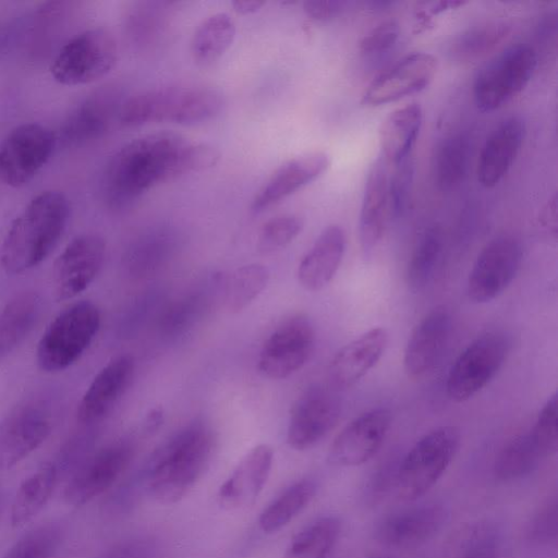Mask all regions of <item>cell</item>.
<instances>
[{"instance_id":"1","label":"cell","mask_w":558,"mask_h":558,"mask_svg":"<svg viewBox=\"0 0 558 558\" xmlns=\"http://www.w3.org/2000/svg\"><path fill=\"white\" fill-rule=\"evenodd\" d=\"M219 153L172 131L141 135L110 158L102 178L106 203L113 209L132 205L151 189L189 173L207 170Z\"/></svg>"},{"instance_id":"2","label":"cell","mask_w":558,"mask_h":558,"mask_svg":"<svg viewBox=\"0 0 558 558\" xmlns=\"http://www.w3.org/2000/svg\"><path fill=\"white\" fill-rule=\"evenodd\" d=\"M69 202L59 191H44L12 221L0 247L7 274L25 272L44 262L60 241L69 219Z\"/></svg>"},{"instance_id":"3","label":"cell","mask_w":558,"mask_h":558,"mask_svg":"<svg viewBox=\"0 0 558 558\" xmlns=\"http://www.w3.org/2000/svg\"><path fill=\"white\" fill-rule=\"evenodd\" d=\"M216 436L209 425L194 421L174 434L153 457L147 490L161 504H175L186 496L209 468Z\"/></svg>"},{"instance_id":"4","label":"cell","mask_w":558,"mask_h":558,"mask_svg":"<svg viewBox=\"0 0 558 558\" xmlns=\"http://www.w3.org/2000/svg\"><path fill=\"white\" fill-rule=\"evenodd\" d=\"M219 90L197 84H179L141 92L121 104L124 126L148 123L195 124L214 118L222 108Z\"/></svg>"},{"instance_id":"5","label":"cell","mask_w":558,"mask_h":558,"mask_svg":"<svg viewBox=\"0 0 558 558\" xmlns=\"http://www.w3.org/2000/svg\"><path fill=\"white\" fill-rule=\"evenodd\" d=\"M100 327L99 308L80 301L62 310L43 332L36 361L44 372H60L74 364L93 342Z\"/></svg>"},{"instance_id":"6","label":"cell","mask_w":558,"mask_h":558,"mask_svg":"<svg viewBox=\"0 0 558 558\" xmlns=\"http://www.w3.org/2000/svg\"><path fill=\"white\" fill-rule=\"evenodd\" d=\"M460 444L451 425L439 426L422 436L408 451L396 473V489L403 501L424 496L444 475Z\"/></svg>"},{"instance_id":"7","label":"cell","mask_w":558,"mask_h":558,"mask_svg":"<svg viewBox=\"0 0 558 558\" xmlns=\"http://www.w3.org/2000/svg\"><path fill=\"white\" fill-rule=\"evenodd\" d=\"M537 66V52L527 44L505 48L477 73L473 95L483 112L494 111L520 94Z\"/></svg>"},{"instance_id":"8","label":"cell","mask_w":558,"mask_h":558,"mask_svg":"<svg viewBox=\"0 0 558 558\" xmlns=\"http://www.w3.org/2000/svg\"><path fill=\"white\" fill-rule=\"evenodd\" d=\"M118 60L113 36L104 28L82 32L69 39L54 57L50 73L66 86L93 83L107 75Z\"/></svg>"},{"instance_id":"9","label":"cell","mask_w":558,"mask_h":558,"mask_svg":"<svg viewBox=\"0 0 558 558\" xmlns=\"http://www.w3.org/2000/svg\"><path fill=\"white\" fill-rule=\"evenodd\" d=\"M509 340L499 331L476 337L457 356L447 380L448 397L464 402L481 391L498 373L509 352Z\"/></svg>"},{"instance_id":"10","label":"cell","mask_w":558,"mask_h":558,"mask_svg":"<svg viewBox=\"0 0 558 558\" xmlns=\"http://www.w3.org/2000/svg\"><path fill=\"white\" fill-rule=\"evenodd\" d=\"M54 145L53 133L43 124L13 128L0 143V182L11 187L27 184L48 162Z\"/></svg>"},{"instance_id":"11","label":"cell","mask_w":558,"mask_h":558,"mask_svg":"<svg viewBox=\"0 0 558 558\" xmlns=\"http://www.w3.org/2000/svg\"><path fill=\"white\" fill-rule=\"evenodd\" d=\"M522 255V246L514 236L502 234L487 242L468 278L469 299L486 303L501 294L514 279Z\"/></svg>"},{"instance_id":"12","label":"cell","mask_w":558,"mask_h":558,"mask_svg":"<svg viewBox=\"0 0 558 558\" xmlns=\"http://www.w3.org/2000/svg\"><path fill=\"white\" fill-rule=\"evenodd\" d=\"M315 331L307 316L296 314L281 322L266 339L258 368L267 377L280 379L300 369L310 359Z\"/></svg>"},{"instance_id":"13","label":"cell","mask_w":558,"mask_h":558,"mask_svg":"<svg viewBox=\"0 0 558 558\" xmlns=\"http://www.w3.org/2000/svg\"><path fill=\"white\" fill-rule=\"evenodd\" d=\"M51 415L46 405L26 400L13 407L0 422V471L19 464L51 433Z\"/></svg>"},{"instance_id":"14","label":"cell","mask_w":558,"mask_h":558,"mask_svg":"<svg viewBox=\"0 0 558 558\" xmlns=\"http://www.w3.org/2000/svg\"><path fill=\"white\" fill-rule=\"evenodd\" d=\"M134 445L120 439L101 448L82 462L64 487L63 498L71 506H82L110 488L130 464Z\"/></svg>"},{"instance_id":"15","label":"cell","mask_w":558,"mask_h":558,"mask_svg":"<svg viewBox=\"0 0 558 558\" xmlns=\"http://www.w3.org/2000/svg\"><path fill=\"white\" fill-rule=\"evenodd\" d=\"M106 255V242L97 234L74 238L59 254L52 268V290L58 301L75 298L98 275Z\"/></svg>"},{"instance_id":"16","label":"cell","mask_w":558,"mask_h":558,"mask_svg":"<svg viewBox=\"0 0 558 558\" xmlns=\"http://www.w3.org/2000/svg\"><path fill=\"white\" fill-rule=\"evenodd\" d=\"M437 68L438 61L432 53H408L372 80L361 101L379 106L421 92L432 83Z\"/></svg>"},{"instance_id":"17","label":"cell","mask_w":558,"mask_h":558,"mask_svg":"<svg viewBox=\"0 0 558 558\" xmlns=\"http://www.w3.org/2000/svg\"><path fill=\"white\" fill-rule=\"evenodd\" d=\"M391 425L386 408L368 410L348 423L331 442L327 460L336 466H357L380 449Z\"/></svg>"},{"instance_id":"18","label":"cell","mask_w":558,"mask_h":558,"mask_svg":"<svg viewBox=\"0 0 558 558\" xmlns=\"http://www.w3.org/2000/svg\"><path fill=\"white\" fill-rule=\"evenodd\" d=\"M341 405L335 393L319 386L308 388L292 407L287 441L295 450L314 447L338 423Z\"/></svg>"},{"instance_id":"19","label":"cell","mask_w":558,"mask_h":558,"mask_svg":"<svg viewBox=\"0 0 558 558\" xmlns=\"http://www.w3.org/2000/svg\"><path fill=\"white\" fill-rule=\"evenodd\" d=\"M448 517V510L437 504L399 510L378 522L375 537L391 548L413 549L434 538L446 524Z\"/></svg>"},{"instance_id":"20","label":"cell","mask_w":558,"mask_h":558,"mask_svg":"<svg viewBox=\"0 0 558 558\" xmlns=\"http://www.w3.org/2000/svg\"><path fill=\"white\" fill-rule=\"evenodd\" d=\"M452 319L449 310L436 306L417 323L404 351L403 366L411 378L425 376L440 361L449 341Z\"/></svg>"},{"instance_id":"21","label":"cell","mask_w":558,"mask_h":558,"mask_svg":"<svg viewBox=\"0 0 558 558\" xmlns=\"http://www.w3.org/2000/svg\"><path fill=\"white\" fill-rule=\"evenodd\" d=\"M330 157L322 150L293 157L277 168L252 201L254 213H262L312 183L326 172Z\"/></svg>"},{"instance_id":"22","label":"cell","mask_w":558,"mask_h":558,"mask_svg":"<svg viewBox=\"0 0 558 558\" xmlns=\"http://www.w3.org/2000/svg\"><path fill=\"white\" fill-rule=\"evenodd\" d=\"M274 461V450L266 444L252 448L235 465L218 489V500L227 509L253 505L264 489Z\"/></svg>"},{"instance_id":"23","label":"cell","mask_w":558,"mask_h":558,"mask_svg":"<svg viewBox=\"0 0 558 558\" xmlns=\"http://www.w3.org/2000/svg\"><path fill=\"white\" fill-rule=\"evenodd\" d=\"M525 136V122L519 116L504 119L487 136L476 165L478 183L494 187L512 167Z\"/></svg>"},{"instance_id":"24","label":"cell","mask_w":558,"mask_h":558,"mask_svg":"<svg viewBox=\"0 0 558 558\" xmlns=\"http://www.w3.org/2000/svg\"><path fill=\"white\" fill-rule=\"evenodd\" d=\"M388 169L386 160L376 158L367 171L359 219V238L365 258L380 244L389 213Z\"/></svg>"},{"instance_id":"25","label":"cell","mask_w":558,"mask_h":558,"mask_svg":"<svg viewBox=\"0 0 558 558\" xmlns=\"http://www.w3.org/2000/svg\"><path fill=\"white\" fill-rule=\"evenodd\" d=\"M134 373L131 355L109 361L94 377L77 405L76 416L83 424L102 420L124 393Z\"/></svg>"},{"instance_id":"26","label":"cell","mask_w":558,"mask_h":558,"mask_svg":"<svg viewBox=\"0 0 558 558\" xmlns=\"http://www.w3.org/2000/svg\"><path fill=\"white\" fill-rule=\"evenodd\" d=\"M388 343L385 328L374 327L343 345L332 357L329 376L340 388L363 378L380 360Z\"/></svg>"},{"instance_id":"27","label":"cell","mask_w":558,"mask_h":558,"mask_svg":"<svg viewBox=\"0 0 558 558\" xmlns=\"http://www.w3.org/2000/svg\"><path fill=\"white\" fill-rule=\"evenodd\" d=\"M118 94L101 89L84 99L68 117L62 126L63 141L73 146L84 145L101 137L119 114Z\"/></svg>"},{"instance_id":"28","label":"cell","mask_w":558,"mask_h":558,"mask_svg":"<svg viewBox=\"0 0 558 558\" xmlns=\"http://www.w3.org/2000/svg\"><path fill=\"white\" fill-rule=\"evenodd\" d=\"M345 232L339 225L327 226L302 258L298 268L300 284L308 291L323 289L336 275L344 251Z\"/></svg>"},{"instance_id":"29","label":"cell","mask_w":558,"mask_h":558,"mask_svg":"<svg viewBox=\"0 0 558 558\" xmlns=\"http://www.w3.org/2000/svg\"><path fill=\"white\" fill-rule=\"evenodd\" d=\"M423 123V110L416 102L391 111L379 129L381 157L396 166L412 154Z\"/></svg>"},{"instance_id":"30","label":"cell","mask_w":558,"mask_h":558,"mask_svg":"<svg viewBox=\"0 0 558 558\" xmlns=\"http://www.w3.org/2000/svg\"><path fill=\"white\" fill-rule=\"evenodd\" d=\"M39 310V296L29 290L15 294L0 310V362L25 340L37 320Z\"/></svg>"},{"instance_id":"31","label":"cell","mask_w":558,"mask_h":558,"mask_svg":"<svg viewBox=\"0 0 558 558\" xmlns=\"http://www.w3.org/2000/svg\"><path fill=\"white\" fill-rule=\"evenodd\" d=\"M58 478L56 463L46 462L21 483L11 506L12 526L25 525L41 511L50 499Z\"/></svg>"},{"instance_id":"32","label":"cell","mask_w":558,"mask_h":558,"mask_svg":"<svg viewBox=\"0 0 558 558\" xmlns=\"http://www.w3.org/2000/svg\"><path fill=\"white\" fill-rule=\"evenodd\" d=\"M235 37V23L226 12L214 13L204 19L191 40L194 61L208 65L220 59Z\"/></svg>"},{"instance_id":"33","label":"cell","mask_w":558,"mask_h":558,"mask_svg":"<svg viewBox=\"0 0 558 558\" xmlns=\"http://www.w3.org/2000/svg\"><path fill=\"white\" fill-rule=\"evenodd\" d=\"M316 490L315 482L307 478L290 485L260 512V530L265 533L281 530L312 501Z\"/></svg>"},{"instance_id":"34","label":"cell","mask_w":558,"mask_h":558,"mask_svg":"<svg viewBox=\"0 0 558 558\" xmlns=\"http://www.w3.org/2000/svg\"><path fill=\"white\" fill-rule=\"evenodd\" d=\"M341 533L335 515L318 518L302 529L288 545L284 558H327Z\"/></svg>"},{"instance_id":"35","label":"cell","mask_w":558,"mask_h":558,"mask_svg":"<svg viewBox=\"0 0 558 558\" xmlns=\"http://www.w3.org/2000/svg\"><path fill=\"white\" fill-rule=\"evenodd\" d=\"M471 156L470 140L462 133L447 136L440 142L434 157V175L437 185L450 190L466 175Z\"/></svg>"},{"instance_id":"36","label":"cell","mask_w":558,"mask_h":558,"mask_svg":"<svg viewBox=\"0 0 558 558\" xmlns=\"http://www.w3.org/2000/svg\"><path fill=\"white\" fill-rule=\"evenodd\" d=\"M543 458L531 433L513 437L499 451L494 463V474L500 481H514L533 472Z\"/></svg>"},{"instance_id":"37","label":"cell","mask_w":558,"mask_h":558,"mask_svg":"<svg viewBox=\"0 0 558 558\" xmlns=\"http://www.w3.org/2000/svg\"><path fill=\"white\" fill-rule=\"evenodd\" d=\"M269 270L257 263L241 266L231 271L223 283V305L231 313L248 306L266 288Z\"/></svg>"},{"instance_id":"38","label":"cell","mask_w":558,"mask_h":558,"mask_svg":"<svg viewBox=\"0 0 558 558\" xmlns=\"http://www.w3.org/2000/svg\"><path fill=\"white\" fill-rule=\"evenodd\" d=\"M444 248L439 227H430L417 240L407 267V283L411 291L423 290L433 278Z\"/></svg>"},{"instance_id":"39","label":"cell","mask_w":558,"mask_h":558,"mask_svg":"<svg viewBox=\"0 0 558 558\" xmlns=\"http://www.w3.org/2000/svg\"><path fill=\"white\" fill-rule=\"evenodd\" d=\"M510 26L494 21L472 26L458 35L449 53L458 61H473L493 51L508 36Z\"/></svg>"},{"instance_id":"40","label":"cell","mask_w":558,"mask_h":558,"mask_svg":"<svg viewBox=\"0 0 558 558\" xmlns=\"http://www.w3.org/2000/svg\"><path fill=\"white\" fill-rule=\"evenodd\" d=\"M63 535L61 522L41 523L23 534L1 558H52Z\"/></svg>"},{"instance_id":"41","label":"cell","mask_w":558,"mask_h":558,"mask_svg":"<svg viewBox=\"0 0 558 558\" xmlns=\"http://www.w3.org/2000/svg\"><path fill=\"white\" fill-rule=\"evenodd\" d=\"M500 534L489 523H478L466 529L458 539L456 558H497Z\"/></svg>"},{"instance_id":"42","label":"cell","mask_w":558,"mask_h":558,"mask_svg":"<svg viewBox=\"0 0 558 558\" xmlns=\"http://www.w3.org/2000/svg\"><path fill=\"white\" fill-rule=\"evenodd\" d=\"M303 219L294 214H282L267 220L257 236V248L263 253L278 251L291 243L302 231Z\"/></svg>"},{"instance_id":"43","label":"cell","mask_w":558,"mask_h":558,"mask_svg":"<svg viewBox=\"0 0 558 558\" xmlns=\"http://www.w3.org/2000/svg\"><path fill=\"white\" fill-rule=\"evenodd\" d=\"M557 404V393L555 392L543 405L530 430L543 458L554 456L558 450Z\"/></svg>"},{"instance_id":"44","label":"cell","mask_w":558,"mask_h":558,"mask_svg":"<svg viewBox=\"0 0 558 558\" xmlns=\"http://www.w3.org/2000/svg\"><path fill=\"white\" fill-rule=\"evenodd\" d=\"M415 163L412 154L395 166V171L388 180L389 213L399 216L408 205Z\"/></svg>"},{"instance_id":"45","label":"cell","mask_w":558,"mask_h":558,"mask_svg":"<svg viewBox=\"0 0 558 558\" xmlns=\"http://www.w3.org/2000/svg\"><path fill=\"white\" fill-rule=\"evenodd\" d=\"M558 534V505L556 500L546 504L532 518L527 537L537 544L555 543Z\"/></svg>"},{"instance_id":"46","label":"cell","mask_w":558,"mask_h":558,"mask_svg":"<svg viewBox=\"0 0 558 558\" xmlns=\"http://www.w3.org/2000/svg\"><path fill=\"white\" fill-rule=\"evenodd\" d=\"M400 26L396 19H386L371 28L360 40L364 53H378L389 49L397 41Z\"/></svg>"},{"instance_id":"47","label":"cell","mask_w":558,"mask_h":558,"mask_svg":"<svg viewBox=\"0 0 558 558\" xmlns=\"http://www.w3.org/2000/svg\"><path fill=\"white\" fill-rule=\"evenodd\" d=\"M157 544L151 538L137 537L114 544L97 558H156Z\"/></svg>"},{"instance_id":"48","label":"cell","mask_w":558,"mask_h":558,"mask_svg":"<svg viewBox=\"0 0 558 558\" xmlns=\"http://www.w3.org/2000/svg\"><path fill=\"white\" fill-rule=\"evenodd\" d=\"M345 2L335 0H312L303 3L305 14L316 21H328L337 16Z\"/></svg>"},{"instance_id":"49","label":"cell","mask_w":558,"mask_h":558,"mask_svg":"<svg viewBox=\"0 0 558 558\" xmlns=\"http://www.w3.org/2000/svg\"><path fill=\"white\" fill-rule=\"evenodd\" d=\"M264 4V1L258 0H235L232 2L234 11L243 15L257 12Z\"/></svg>"},{"instance_id":"50","label":"cell","mask_w":558,"mask_h":558,"mask_svg":"<svg viewBox=\"0 0 558 558\" xmlns=\"http://www.w3.org/2000/svg\"><path fill=\"white\" fill-rule=\"evenodd\" d=\"M556 196L553 198V203L548 205L543 216L544 226L556 236L557 234V218H556Z\"/></svg>"},{"instance_id":"51","label":"cell","mask_w":558,"mask_h":558,"mask_svg":"<svg viewBox=\"0 0 558 558\" xmlns=\"http://www.w3.org/2000/svg\"><path fill=\"white\" fill-rule=\"evenodd\" d=\"M463 1H438V2H430L427 3L428 9L430 13H438L448 9H454L457 7L463 5Z\"/></svg>"},{"instance_id":"52","label":"cell","mask_w":558,"mask_h":558,"mask_svg":"<svg viewBox=\"0 0 558 558\" xmlns=\"http://www.w3.org/2000/svg\"><path fill=\"white\" fill-rule=\"evenodd\" d=\"M372 558H396V557H392V556H389V555H380V556H375V557H372Z\"/></svg>"},{"instance_id":"53","label":"cell","mask_w":558,"mask_h":558,"mask_svg":"<svg viewBox=\"0 0 558 558\" xmlns=\"http://www.w3.org/2000/svg\"><path fill=\"white\" fill-rule=\"evenodd\" d=\"M1 512H2V497L0 496V517H1Z\"/></svg>"}]
</instances>
